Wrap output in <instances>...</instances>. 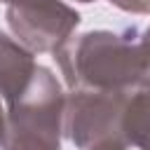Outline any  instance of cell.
Segmentation results:
<instances>
[{
  "mask_svg": "<svg viewBox=\"0 0 150 150\" xmlns=\"http://www.w3.org/2000/svg\"><path fill=\"white\" fill-rule=\"evenodd\" d=\"M110 2L129 14H150V0H110Z\"/></svg>",
  "mask_w": 150,
  "mask_h": 150,
  "instance_id": "cell-6",
  "label": "cell"
},
{
  "mask_svg": "<svg viewBox=\"0 0 150 150\" xmlns=\"http://www.w3.org/2000/svg\"><path fill=\"white\" fill-rule=\"evenodd\" d=\"M77 2H94V0H77Z\"/></svg>",
  "mask_w": 150,
  "mask_h": 150,
  "instance_id": "cell-11",
  "label": "cell"
},
{
  "mask_svg": "<svg viewBox=\"0 0 150 150\" xmlns=\"http://www.w3.org/2000/svg\"><path fill=\"white\" fill-rule=\"evenodd\" d=\"M141 38H143V40H145V42L150 45V26H148V28H145V30L141 33Z\"/></svg>",
  "mask_w": 150,
  "mask_h": 150,
  "instance_id": "cell-9",
  "label": "cell"
},
{
  "mask_svg": "<svg viewBox=\"0 0 150 150\" xmlns=\"http://www.w3.org/2000/svg\"><path fill=\"white\" fill-rule=\"evenodd\" d=\"M7 26L28 52L54 54L80 26V14L63 0H12Z\"/></svg>",
  "mask_w": 150,
  "mask_h": 150,
  "instance_id": "cell-4",
  "label": "cell"
},
{
  "mask_svg": "<svg viewBox=\"0 0 150 150\" xmlns=\"http://www.w3.org/2000/svg\"><path fill=\"white\" fill-rule=\"evenodd\" d=\"M35 54L28 52L16 38L0 30V98L5 103L14 101L30 82L38 63Z\"/></svg>",
  "mask_w": 150,
  "mask_h": 150,
  "instance_id": "cell-5",
  "label": "cell"
},
{
  "mask_svg": "<svg viewBox=\"0 0 150 150\" xmlns=\"http://www.w3.org/2000/svg\"><path fill=\"white\" fill-rule=\"evenodd\" d=\"M94 150H129V145H105V148H94Z\"/></svg>",
  "mask_w": 150,
  "mask_h": 150,
  "instance_id": "cell-8",
  "label": "cell"
},
{
  "mask_svg": "<svg viewBox=\"0 0 150 150\" xmlns=\"http://www.w3.org/2000/svg\"><path fill=\"white\" fill-rule=\"evenodd\" d=\"M66 91L59 77L38 66L28 87L7 103L2 150H61Z\"/></svg>",
  "mask_w": 150,
  "mask_h": 150,
  "instance_id": "cell-2",
  "label": "cell"
},
{
  "mask_svg": "<svg viewBox=\"0 0 150 150\" xmlns=\"http://www.w3.org/2000/svg\"><path fill=\"white\" fill-rule=\"evenodd\" d=\"M129 94L70 89L63 103V134L77 150L127 145L122 136V112Z\"/></svg>",
  "mask_w": 150,
  "mask_h": 150,
  "instance_id": "cell-3",
  "label": "cell"
},
{
  "mask_svg": "<svg viewBox=\"0 0 150 150\" xmlns=\"http://www.w3.org/2000/svg\"><path fill=\"white\" fill-rule=\"evenodd\" d=\"M2 134H5V110L0 105V145H2Z\"/></svg>",
  "mask_w": 150,
  "mask_h": 150,
  "instance_id": "cell-7",
  "label": "cell"
},
{
  "mask_svg": "<svg viewBox=\"0 0 150 150\" xmlns=\"http://www.w3.org/2000/svg\"><path fill=\"white\" fill-rule=\"evenodd\" d=\"M54 59L70 89L131 94L150 80V45L136 28L70 35Z\"/></svg>",
  "mask_w": 150,
  "mask_h": 150,
  "instance_id": "cell-1",
  "label": "cell"
},
{
  "mask_svg": "<svg viewBox=\"0 0 150 150\" xmlns=\"http://www.w3.org/2000/svg\"><path fill=\"white\" fill-rule=\"evenodd\" d=\"M0 2H5V5H9V2H12V0H0Z\"/></svg>",
  "mask_w": 150,
  "mask_h": 150,
  "instance_id": "cell-10",
  "label": "cell"
}]
</instances>
